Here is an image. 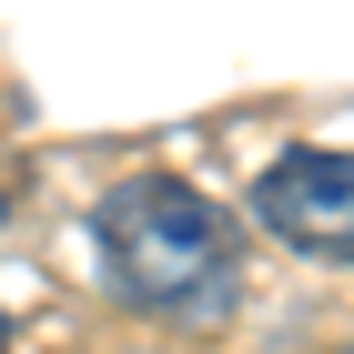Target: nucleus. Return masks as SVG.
<instances>
[{
    "mask_svg": "<svg viewBox=\"0 0 354 354\" xmlns=\"http://www.w3.org/2000/svg\"><path fill=\"white\" fill-rule=\"evenodd\" d=\"M91 233H102V273L122 283V304L162 314V324H213L243 294V243H233L223 203H203L172 172H132Z\"/></svg>",
    "mask_w": 354,
    "mask_h": 354,
    "instance_id": "obj_1",
    "label": "nucleus"
},
{
    "mask_svg": "<svg viewBox=\"0 0 354 354\" xmlns=\"http://www.w3.org/2000/svg\"><path fill=\"white\" fill-rule=\"evenodd\" d=\"M0 354H10V314H0Z\"/></svg>",
    "mask_w": 354,
    "mask_h": 354,
    "instance_id": "obj_3",
    "label": "nucleus"
},
{
    "mask_svg": "<svg viewBox=\"0 0 354 354\" xmlns=\"http://www.w3.org/2000/svg\"><path fill=\"white\" fill-rule=\"evenodd\" d=\"M253 213L263 233L304 253V263H354V152H283V162L253 183Z\"/></svg>",
    "mask_w": 354,
    "mask_h": 354,
    "instance_id": "obj_2",
    "label": "nucleus"
},
{
    "mask_svg": "<svg viewBox=\"0 0 354 354\" xmlns=\"http://www.w3.org/2000/svg\"><path fill=\"white\" fill-rule=\"evenodd\" d=\"M0 223H10V192H0Z\"/></svg>",
    "mask_w": 354,
    "mask_h": 354,
    "instance_id": "obj_4",
    "label": "nucleus"
}]
</instances>
